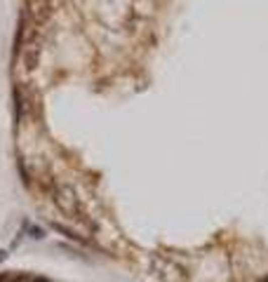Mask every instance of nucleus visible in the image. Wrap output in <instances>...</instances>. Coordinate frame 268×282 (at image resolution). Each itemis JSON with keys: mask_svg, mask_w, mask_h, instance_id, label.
Instances as JSON below:
<instances>
[{"mask_svg": "<svg viewBox=\"0 0 268 282\" xmlns=\"http://www.w3.org/2000/svg\"><path fill=\"white\" fill-rule=\"evenodd\" d=\"M52 200H55V205L59 207V212L66 214L69 219L83 221V223H87L89 231H96L94 221H89L87 214H83L80 200H78V195L73 193V188L71 186H52Z\"/></svg>", "mask_w": 268, "mask_h": 282, "instance_id": "nucleus-1", "label": "nucleus"}, {"mask_svg": "<svg viewBox=\"0 0 268 282\" xmlns=\"http://www.w3.org/2000/svg\"><path fill=\"white\" fill-rule=\"evenodd\" d=\"M21 54H24V64H26V69H35V64H38V54H40V45L35 40V35H28V40L24 45H19Z\"/></svg>", "mask_w": 268, "mask_h": 282, "instance_id": "nucleus-2", "label": "nucleus"}, {"mask_svg": "<svg viewBox=\"0 0 268 282\" xmlns=\"http://www.w3.org/2000/svg\"><path fill=\"white\" fill-rule=\"evenodd\" d=\"M28 12L38 24L45 21L49 17V0H28Z\"/></svg>", "mask_w": 268, "mask_h": 282, "instance_id": "nucleus-3", "label": "nucleus"}, {"mask_svg": "<svg viewBox=\"0 0 268 282\" xmlns=\"http://www.w3.org/2000/svg\"><path fill=\"white\" fill-rule=\"evenodd\" d=\"M52 228H55V231H59V233H64L66 238H69V240H73V242H83V238H78V235L73 233V231H69V228L59 226V223H52Z\"/></svg>", "mask_w": 268, "mask_h": 282, "instance_id": "nucleus-4", "label": "nucleus"}, {"mask_svg": "<svg viewBox=\"0 0 268 282\" xmlns=\"http://www.w3.org/2000/svg\"><path fill=\"white\" fill-rule=\"evenodd\" d=\"M5 256H7V252H5V249H0V261H3Z\"/></svg>", "mask_w": 268, "mask_h": 282, "instance_id": "nucleus-5", "label": "nucleus"}, {"mask_svg": "<svg viewBox=\"0 0 268 282\" xmlns=\"http://www.w3.org/2000/svg\"><path fill=\"white\" fill-rule=\"evenodd\" d=\"M31 282H49V280H42V277H33Z\"/></svg>", "mask_w": 268, "mask_h": 282, "instance_id": "nucleus-6", "label": "nucleus"}]
</instances>
